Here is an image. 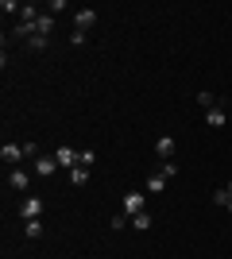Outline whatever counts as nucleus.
I'll return each mask as SVG.
<instances>
[{
	"label": "nucleus",
	"instance_id": "obj_23",
	"mask_svg": "<svg viewBox=\"0 0 232 259\" xmlns=\"http://www.w3.org/2000/svg\"><path fill=\"white\" fill-rule=\"evenodd\" d=\"M20 8L23 4H16V0H4V4H0V12H16V16H20Z\"/></svg>",
	"mask_w": 232,
	"mask_h": 259
},
{
	"label": "nucleus",
	"instance_id": "obj_6",
	"mask_svg": "<svg viewBox=\"0 0 232 259\" xmlns=\"http://www.w3.org/2000/svg\"><path fill=\"white\" fill-rule=\"evenodd\" d=\"M144 205H147V197H144V194H135V190H132V194H124V213H128V217L144 213Z\"/></svg>",
	"mask_w": 232,
	"mask_h": 259
},
{
	"label": "nucleus",
	"instance_id": "obj_18",
	"mask_svg": "<svg viewBox=\"0 0 232 259\" xmlns=\"http://www.w3.org/2000/svg\"><path fill=\"white\" fill-rule=\"evenodd\" d=\"M62 8H66V0H51V4H43V12H47V16H58Z\"/></svg>",
	"mask_w": 232,
	"mask_h": 259
},
{
	"label": "nucleus",
	"instance_id": "obj_22",
	"mask_svg": "<svg viewBox=\"0 0 232 259\" xmlns=\"http://www.w3.org/2000/svg\"><path fill=\"white\" fill-rule=\"evenodd\" d=\"M163 174H166V178H174V174H178V162L166 159V162H163Z\"/></svg>",
	"mask_w": 232,
	"mask_h": 259
},
{
	"label": "nucleus",
	"instance_id": "obj_11",
	"mask_svg": "<svg viewBox=\"0 0 232 259\" xmlns=\"http://www.w3.org/2000/svg\"><path fill=\"white\" fill-rule=\"evenodd\" d=\"M151 225H155V217L147 213V209H144V213H135V217H132V232H147Z\"/></svg>",
	"mask_w": 232,
	"mask_h": 259
},
{
	"label": "nucleus",
	"instance_id": "obj_19",
	"mask_svg": "<svg viewBox=\"0 0 232 259\" xmlns=\"http://www.w3.org/2000/svg\"><path fill=\"white\" fill-rule=\"evenodd\" d=\"M228 201H232V197H228V190H217V194H213V205L228 209Z\"/></svg>",
	"mask_w": 232,
	"mask_h": 259
},
{
	"label": "nucleus",
	"instance_id": "obj_12",
	"mask_svg": "<svg viewBox=\"0 0 232 259\" xmlns=\"http://www.w3.org/2000/svg\"><path fill=\"white\" fill-rule=\"evenodd\" d=\"M23 236L27 240H43V221H23Z\"/></svg>",
	"mask_w": 232,
	"mask_h": 259
},
{
	"label": "nucleus",
	"instance_id": "obj_17",
	"mask_svg": "<svg viewBox=\"0 0 232 259\" xmlns=\"http://www.w3.org/2000/svg\"><path fill=\"white\" fill-rule=\"evenodd\" d=\"M89 43V31H77L74 27V35H70V47H85Z\"/></svg>",
	"mask_w": 232,
	"mask_h": 259
},
{
	"label": "nucleus",
	"instance_id": "obj_24",
	"mask_svg": "<svg viewBox=\"0 0 232 259\" xmlns=\"http://www.w3.org/2000/svg\"><path fill=\"white\" fill-rule=\"evenodd\" d=\"M224 190H228V197H232V182H228V186H224Z\"/></svg>",
	"mask_w": 232,
	"mask_h": 259
},
{
	"label": "nucleus",
	"instance_id": "obj_1",
	"mask_svg": "<svg viewBox=\"0 0 232 259\" xmlns=\"http://www.w3.org/2000/svg\"><path fill=\"white\" fill-rule=\"evenodd\" d=\"M31 174H35V170H27V166H12V170H8V186L16 190V194H27V186H31Z\"/></svg>",
	"mask_w": 232,
	"mask_h": 259
},
{
	"label": "nucleus",
	"instance_id": "obj_20",
	"mask_svg": "<svg viewBox=\"0 0 232 259\" xmlns=\"http://www.w3.org/2000/svg\"><path fill=\"white\" fill-rule=\"evenodd\" d=\"M23 159H31V162H35V159H39V147H35V143H31V140L23 143Z\"/></svg>",
	"mask_w": 232,
	"mask_h": 259
},
{
	"label": "nucleus",
	"instance_id": "obj_14",
	"mask_svg": "<svg viewBox=\"0 0 232 259\" xmlns=\"http://www.w3.org/2000/svg\"><path fill=\"white\" fill-rule=\"evenodd\" d=\"M70 182H74V186H85L89 182V166H74V170H70Z\"/></svg>",
	"mask_w": 232,
	"mask_h": 259
},
{
	"label": "nucleus",
	"instance_id": "obj_13",
	"mask_svg": "<svg viewBox=\"0 0 232 259\" xmlns=\"http://www.w3.org/2000/svg\"><path fill=\"white\" fill-rule=\"evenodd\" d=\"M224 108H209V112H205V124H209V128H224Z\"/></svg>",
	"mask_w": 232,
	"mask_h": 259
},
{
	"label": "nucleus",
	"instance_id": "obj_3",
	"mask_svg": "<svg viewBox=\"0 0 232 259\" xmlns=\"http://www.w3.org/2000/svg\"><path fill=\"white\" fill-rule=\"evenodd\" d=\"M20 217L23 221H39V217H43V197H23Z\"/></svg>",
	"mask_w": 232,
	"mask_h": 259
},
{
	"label": "nucleus",
	"instance_id": "obj_10",
	"mask_svg": "<svg viewBox=\"0 0 232 259\" xmlns=\"http://www.w3.org/2000/svg\"><path fill=\"white\" fill-rule=\"evenodd\" d=\"M51 31H55V16H39V20H35V35H43V39H51Z\"/></svg>",
	"mask_w": 232,
	"mask_h": 259
},
{
	"label": "nucleus",
	"instance_id": "obj_5",
	"mask_svg": "<svg viewBox=\"0 0 232 259\" xmlns=\"http://www.w3.org/2000/svg\"><path fill=\"white\" fill-rule=\"evenodd\" d=\"M0 159L8 162V166H20L23 162V143H4V147H0Z\"/></svg>",
	"mask_w": 232,
	"mask_h": 259
},
{
	"label": "nucleus",
	"instance_id": "obj_8",
	"mask_svg": "<svg viewBox=\"0 0 232 259\" xmlns=\"http://www.w3.org/2000/svg\"><path fill=\"white\" fill-rule=\"evenodd\" d=\"M155 155H159V159H174V140H170V136H163V140H155Z\"/></svg>",
	"mask_w": 232,
	"mask_h": 259
},
{
	"label": "nucleus",
	"instance_id": "obj_15",
	"mask_svg": "<svg viewBox=\"0 0 232 259\" xmlns=\"http://www.w3.org/2000/svg\"><path fill=\"white\" fill-rule=\"evenodd\" d=\"M128 221H132L128 213H116V217L109 221V228H112V232H124V228H128Z\"/></svg>",
	"mask_w": 232,
	"mask_h": 259
},
{
	"label": "nucleus",
	"instance_id": "obj_2",
	"mask_svg": "<svg viewBox=\"0 0 232 259\" xmlns=\"http://www.w3.org/2000/svg\"><path fill=\"white\" fill-rule=\"evenodd\" d=\"M55 159H58V166H66V170H74V166H81V151H74L70 143H62V147H55Z\"/></svg>",
	"mask_w": 232,
	"mask_h": 259
},
{
	"label": "nucleus",
	"instance_id": "obj_4",
	"mask_svg": "<svg viewBox=\"0 0 232 259\" xmlns=\"http://www.w3.org/2000/svg\"><path fill=\"white\" fill-rule=\"evenodd\" d=\"M31 170L39 174V178H51V174L58 170V159H55V155H39V159L31 162Z\"/></svg>",
	"mask_w": 232,
	"mask_h": 259
},
{
	"label": "nucleus",
	"instance_id": "obj_9",
	"mask_svg": "<svg viewBox=\"0 0 232 259\" xmlns=\"http://www.w3.org/2000/svg\"><path fill=\"white\" fill-rule=\"evenodd\" d=\"M166 182H170V178H166L163 170H155L151 178H147V194H151V197H155V194H163V190H166Z\"/></svg>",
	"mask_w": 232,
	"mask_h": 259
},
{
	"label": "nucleus",
	"instance_id": "obj_16",
	"mask_svg": "<svg viewBox=\"0 0 232 259\" xmlns=\"http://www.w3.org/2000/svg\"><path fill=\"white\" fill-rule=\"evenodd\" d=\"M198 105L205 108V112H209V108H217V97H213L209 89H201V93H198Z\"/></svg>",
	"mask_w": 232,
	"mask_h": 259
},
{
	"label": "nucleus",
	"instance_id": "obj_25",
	"mask_svg": "<svg viewBox=\"0 0 232 259\" xmlns=\"http://www.w3.org/2000/svg\"><path fill=\"white\" fill-rule=\"evenodd\" d=\"M228 213H232V201H228Z\"/></svg>",
	"mask_w": 232,
	"mask_h": 259
},
{
	"label": "nucleus",
	"instance_id": "obj_21",
	"mask_svg": "<svg viewBox=\"0 0 232 259\" xmlns=\"http://www.w3.org/2000/svg\"><path fill=\"white\" fill-rule=\"evenodd\" d=\"M27 47H31V51H47V47H51V39H43V35H35V39H31Z\"/></svg>",
	"mask_w": 232,
	"mask_h": 259
},
{
	"label": "nucleus",
	"instance_id": "obj_7",
	"mask_svg": "<svg viewBox=\"0 0 232 259\" xmlns=\"http://www.w3.org/2000/svg\"><path fill=\"white\" fill-rule=\"evenodd\" d=\"M74 23H77V31H89V27L97 23V12H93V8H77L74 12Z\"/></svg>",
	"mask_w": 232,
	"mask_h": 259
}]
</instances>
